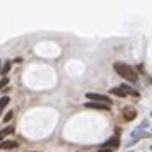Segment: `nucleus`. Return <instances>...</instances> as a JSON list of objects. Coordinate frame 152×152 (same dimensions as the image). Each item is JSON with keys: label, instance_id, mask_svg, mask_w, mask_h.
Here are the masks:
<instances>
[{"label": "nucleus", "instance_id": "f257e3e1", "mask_svg": "<svg viewBox=\"0 0 152 152\" xmlns=\"http://www.w3.org/2000/svg\"><path fill=\"white\" fill-rule=\"evenodd\" d=\"M115 70H116L123 79L130 80V82H135V80H137V74H135V70L132 69L130 65H126V63L116 62V63H115Z\"/></svg>", "mask_w": 152, "mask_h": 152}, {"label": "nucleus", "instance_id": "f03ea898", "mask_svg": "<svg viewBox=\"0 0 152 152\" xmlns=\"http://www.w3.org/2000/svg\"><path fill=\"white\" fill-rule=\"evenodd\" d=\"M147 126H149V121H147V120H144V121H142V123L138 125L137 128H135V130H133V132H132V133H130L132 140H135V142H137V138H142V137H149V133L145 132V128H147Z\"/></svg>", "mask_w": 152, "mask_h": 152}, {"label": "nucleus", "instance_id": "7ed1b4c3", "mask_svg": "<svg viewBox=\"0 0 152 152\" xmlns=\"http://www.w3.org/2000/svg\"><path fill=\"white\" fill-rule=\"evenodd\" d=\"M87 99H92V101H97L101 104H110V97L104 96V94H96V92H87Z\"/></svg>", "mask_w": 152, "mask_h": 152}, {"label": "nucleus", "instance_id": "20e7f679", "mask_svg": "<svg viewBox=\"0 0 152 152\" xmlns=\"http://www.w3.org/2000/svg\"><path fill=\"white\" fill-rule=\"evenodd\" d=\"M135 116H137V111H135V108H132V106L123 108V118L126 120V121H132Z\"/></svg>", "mask_w": 152, "mask_h": 152}, {"label": "nucleus", "instance_id": "39448f33", "mask_svg": "<svg viewBox=\"0 0 152 152\" xmlns=\"http://www.w3.org/2000/svg\"><path fill=\"white\" fill-rule=\"evenodd\" d=\"M87 108H92V110H101V111H108L110 106L108 104H101V103H86Z\"/></svg>", "mask_w": 152, "mask_h": 152}, {"label": "nucleus", "instance_id": "423d86ee", "mask_svg": "<svg viewBox=\"0 0 152 152\" xmlns=\"http://www.w3.org/2000/svg\"><path fill=\"white\" fill-rule=\"evenodd\" d=\"M118 144H120V142H118V137H111L110 140H106V142H104V149H115V147H118Z\"/></svg>", "mask_w": 152, "mask_h": 152}, {"label": "nucleus", "instance_id": "0eeeda50", "mask_svg": "<svg viewBox=\"0 0 152 152\" xmlns=\"http://www.w3.org/2000/svg\"><path fill=\"white\" fill-rule=\"evenodd\" d=\"M14 147H17V142H14V140H7V142L0 144V149H14Z\"/></svg>", "mask_w": 152, "mask_h": 152}, {"label": "nucleus", "instance_id": "6e6552de", "mask_svg": "<svg viewBox=\"0 0 152 152\" xmlns=\"http://www.w3.org/2000/svg\"><path fill=\"white\" fill-rule=\"evenodd\" d=\"M9 101H10V99H9L7 96H4V97H2V99H0V113H2V111H4V110H5V108H7Z\"/></svg>", "mask_w": 152, "mask_h": 152}, {"label": "nucleus", "instance_id": "1a4fd4ad", "mask_svg": "<svg viewBox=\"0 0 152 152\" xmlns=\"http://www.w3.org/2000/svg\"><path fill=\"white\" fill-rule=\"evenodd\" d=\"M12 132H14V128H12V126H7V128H4V130L0 132V140H2L4 137H7V135H10Z\"/></svg>", "mask_w": 152, "mask_h": 152}, {"label": "nucleus", "instance_id": "9d476101", "mask_svg": "<svg viewBox=\"0 0 152 152\" xmlns=\"http://www.w3.org/2000/svg\"><path fill=\"white\" fill-rule=\"evenodd\" d=\"M111 92H113V94H116V96H121V97L128 96V94H126V92H125L123 89H120V87H115V89L111 91Z\"/></svg>", "mask_w": 152, "mask_h": 152}, {"label": "nucleus", "instance_id": "9b49d317", "mask_svg": "<svg viewBox=\"0 0 152 152\" xmlns=\"http://www.w3.org/2000/svg\"><path fill=\"white\" fill-rule=\"evenodd\" d=\"M12 116H14V113H12V111H9L7 115H5V116H4V121H5V123H9V121H10V120H12Z\"/></svg>", "mask_w": 152, "mask_h": 152}, {"label": "nucleus", "instance_id": "f8f14e48", "mask_svg": "<svg viewBox=\"0 0 152 152\" xmlns=\"http://www.w3.org/2000/svg\"><path fill=\"white\" fill-rule=\"evenodd\" d=\"M9 70H10V62H7L5 65H4V69H2V72H0V74H7Z\"/></svg>", "mask_w": 152, "mask_h": 152}, {"label": "nucleus", "instance_id": "ddd939ff", "mask_svg": "<svg viewBox=\"0 0 152 152\" xmlns=\"http://www.w3.org/2000/svg\"><path fill=\"white\" fill-rule=\"evenodd\" d=\"M7 84H9V79H7V77H4V79L0 80V89H4V87H5Z\"/></svg>", "mask_w": 152, "mask_h": 152}, {"label": "nucleus", "instance_id": "4468645a", "mask_svg": "<svg viewBox=\"0 0 152 152\" xmlns=\"http://www.w3.org/2000/svg\"><path fill=\"white\" fill-rule=\"evenodd\" d=\"M99 152H111L110 149H103V151H99Z\"/></svg>", "mask_w": 152, "mask_h": 152}, {"label": "nucleus", "instance_id": "2eb2a0df", "mask_svg": "<svg viewBox=\"0 0 152 152\" xmlns=\"http://www.w3.org/2000/svg\"><path fill=\"white\" fill-rule=\"evenodd\" d=\"M29 152H36V151H29Z\"/></svg>", "mask_w": 152, "mask_h": 152}, {"label": "nucleus", "instance_id": "dca6fc26", "mask_svg": "<svg viewBox=\"0 0 152 152\" xmlns=\"http://www.w3.org/2000/svg\"><path fill=\"white\" fill-rule=\"evenodd\" d=\"M151 151H152V145H151Z\"/></svg>", "mask_w": 152, "mask_h": 152}, {"label": "nucleus", "instance_id": "f3484780", "mask_svg": "<svg viewBox=\"0 0 152 152\" xmlns=\"http://www.w3.org/2000/svg\"><path fill=\"white\" fill-rule=\"evenodd\" d=\"M151 115H152V111H151Z\"/></svg>", "mask_w": 152, "mask_h": 152}, {"label": "nucleus", "instance_id": "a211bd4d", "mask_svg": "<svg viewBox=\"0 0 152 152\" xmlns=\"http://www.w3.org/2000/svg\"><path fill=\"white\" fill-rule=\"evenodd\" d=\"M0 72H2V70H0Z\"/></svg>", "mask_w": 152, "mask_h": 152}]
</instances>
